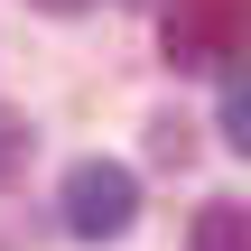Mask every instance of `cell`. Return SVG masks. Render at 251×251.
Returning <instances> with one entry per match:
<instances>
[{
	"mask_svg": "<svg viewBox=\"0 0 251 251\" xmlns=\"http://www.w3.org/2000/svg\"><path fill=\"white\" fill-rule=\"evenodd\" d=\"M37 9H56V19H75V9H84V0H37Z\"/></svg>",
	"mask_w": 251,
	"mask_h": 251,
	"instance_id": "7",
	"label": "cell"
},
{
	"mask_svg": "<svg viewBox=\"0 0 251 251\" xmlns=\"http://www.w3.org/2000/svg\"><path fill=\"white\" fill-rule=\"evenodd\" d=\"M186 251H251V205H233V196L196 205V224H186Z\"/></svg>",
	"mask_w": 251,
	"mask_h": 251,
	"instance_id": "3",
	"label": "cell"
},
{
	"mask_svg": "<svg viewBox=\"0 0 251 251\" xmlns=\"http://www.w3.org/2000/svg\"><path fill=\"white\" fill-rule=\"evenodd\" d=\"M158 47L177 75H214L251 56V0H168L158 9Z\"/></svg>",
	"mask_w": 251,
	"mask_h": 251,
	"instance_id": "1",
	"label": "cell"
},
{
	"mask_svg": "<svg viewBox=\"0 0 251 251\" xmlns=\"http://www.w3.org/2000/svg\"><path fill=\"white\" fill-rule=\"evenodd\" d=\"M149 149H158L168 168H186V149H196V140H186V121H177V112H158V121H149Z\"/></svg>",
	"mask_w": 251,
	"mask_h": 251,
	"instance_id": "6",
	"label": "cell"
},
{
	"mask_svg": "<svg viewBox=\"0 0 251 251\" xmlns=\"http://www.w3.org/2000/svg\"><path fill=\"white\" fill-rule=\"evenodd\" d=\"M224 140L251 158V75H233V84H224Z\"/></svg>",
	"mask_w": 251,
	"mask_h": 251,
	"instance_id": "5",
	"label": "cell"
},
{
	"mask_svg": "<svg viewBox=\"0 0 251 251\" xmlns=\"http://www.w3.org/2000/svg\"><path fill=\"white\" fill-rule=\"evenodd\" d=\"M56 214H65L75 242H121V233L140 224V177H130L121 158H75L65 186H56Z\"/></svg>",
	"mask_w": 251,
	"mask_h": 251,
	"instance_id": "2",
	"label": "cell"
},
{
	"mask_svg": "<svg viewBox=\"0 0 251 251\" xmlns=\"http://www.w3.org/2000/svg\"><path fill=\"white\" fill-rule=\"evenodd\" d=\"M28 149H37V130H28V121H19V112L0 102V186H9V177L28 168Z\"/></svg>",
	"mask_w": 251,
	"mask_h": 251,
	"instance_id": "4",
	"label": "cell"
}]
</instances>
